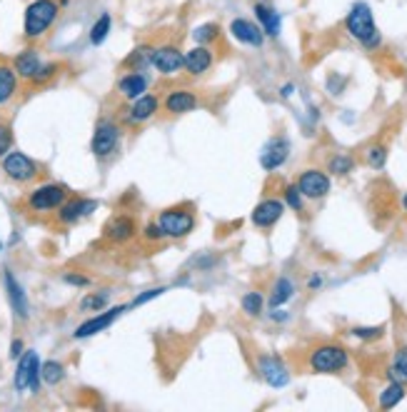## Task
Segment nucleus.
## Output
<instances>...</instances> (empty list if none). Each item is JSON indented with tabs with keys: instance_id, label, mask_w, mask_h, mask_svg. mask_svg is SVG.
Masks as SVG:
<instances>
[{
	"instance_id": "1",
	"label": "nucleus",
	"mask_w": 407,
	"mask_h": 412,
	"mask_svg": "<svg viewBox=\"0 0 407 412\" xmlns=\"http://www.w3.org/2000/svg\"><path fill=\"white\" fill-rule=\"evenodd\" d=\"M58 13H61V3L58 0H33L28 8H25V15H23V33L28 40H38L48 33L53 23L58 20Z\"/></svg>"
},
{
	"instance_id": "2",
	"label": "nucleus",
	"mask_w": 407,
	"mask_h": 412,
	"mask_svg": "<svg viewBox=\"0 0 407 412\" xmlns=\"http://www.w3.org/2000/svg\"><path fill=\"white\" fill-rule=\"evenodd\" d=\"M345 27L352 38L370 50L377 48L380 40H382L368 3H355V6L350 8V13H347V18H345Z\"/></svg>"
},
{
	"instance_id": "3",
	"label": "nucleus",
	"mask_w": 407,
	"mask_h": 412,
	"mask_svg": "<svg viewBox=\"0 0 407 412\" xmlns=\"http://www.w3.org/2000/svg\"><path fill=\"white\" fill-rule=\"evenodd\" d=\"M350 355L337 342H323L308 352V368L318 375H337L347 368Z\"/></svg>"
},
{
	"instance_id": "4",
	"label": "nucleus",
	"mask_w": 407,
	"mask_h": 412,
	"mask_svg": "<svg viewBox=\"0 0 407 412\" xmlns=\"http://www.w3.org/2000/svg\"><path fill=\"white\" fill-rule=\"evenodd\" d=\"M158 225L165 237L182 240V237L190 235L195 227V205L180 203V205H175V208H165L160 213Z\"/></svg>"
},
{
	"instance_id": "5",
	"label": "nucleus",
	"mask_w": 407,
	"mask_h": 412,
	"mask_svg": "<svg viewBox=\"0 0 407 412\" xmlns=\"http://www.w3.org/2000/svg\"><path fill=\"white\" fill-rule=\"evenodd\" d=\"M68 198H70V190L65 185H61V182H45V185H38L30 192L25 205H28L30 213H53Z\"/></svg>"
},
{
	"instance_id": "6",
	"label": "nucleus",
	"mask_w": 407,
	"mask_h": 412,
	"mask_svg": "<svg viewBox=\"0 0 407 412\" xmlns=\"http://www.w3.org/2000/svg\"><path fill=\"white\" fill-rule=\"evenodd\" d=\"M3 173H6L8 180L18 182V185H28V182L40 177V165L35 163L33 158H28L25 153L11 150V153L3 158Z\"/></svg>"
},
{
	"instance_id": "7",
	"label": "nucleus",
	"mask_w": 407,
	"mask_h": 412,
	"mask_svg": "<svg viewBox=\"0 0 407 412\" xmlns=\"http://www.w3.org/2000/svg\"><path fill=\"white\" fill-rule=\"evenodd\" d=\"M15 390L18 392H25V390H33L38 392L40 387V360H38V352L35 350H25L20 355V363H18L15 370Z\"/></svg>"
},
{
	"instance_id": "8",
	"label": "nucleus",
	"mask_w": 407,
	"mask_h": 412,
	"mask_svg": "<svg viewBox=\"0 0 407 412\" xmlns=\"http://www.w3.org/2000/svg\"><path fill=\"white\" fill-rule=\"evenodd\" d=\"M118 143H120V125L113 120H100L98 125H95L93 143H90L95 158H108V155H113L118 150Z\"/></svg>"
},
{
	"instance_id": "9",
	"label": "nucleus",
	"mask_w": 407,
	"mask_h": 412,
	"mask_svg": "<svg viewBox=\"0 0 407 412\" xmlns=\"http://www.w3.org/2000/svg\"><path fill=\"white\" fill-rule=\"evenodd\" d=\"M160 108V98L155 93H145L140 95V98L130 100V105H127V110L123 113V123L130 127L135 125H143V123L153 120V116L158 113Z\"/></svg>"
},
{
	"instance_id": "10",
	"label": "nucleus",
	"mask_w": 407,
	"mask_h": 412,
	"mask_svg": "<svg viewBox=\"0 0 407 412\" xmlns=\"http://www.w3.org/2000/svg\"><path fill=\"white\" fill-rule=\"evenodd\" d=\"M182 63H185V53H182L177 45L165 43V45H160V48H153L150 65H153L160 75H175L177 70H182Z\"/></svg>"
},
{
	"instance_id": "11",
	"label": "nucleus",
	"mask_w": 407,
	"mask_h": 412,
	"mask_svg": "<svg viewBox=\"0 0 407 412\" xmlns=\"http://www.w3.org/2000/svg\"><path fill=\"white\" fill-rule=\"evenodd\" d=\"M295 185H297V190L303 192V198L320 200L330 192V177H327V173L318 170V168H308V170L300 173Z\"/></svg>"
},
{
	"instance_id": "12",
	"label": "nucleus",
	"mask_w": 407,
	"mask_h": 412,
	"mask_svg": "<svg viewBox=\"0 0 407 412\" xmlns=\"http://www.w3.org/2000/svg\"><path fill=\"white\" fill-rule=\"evenodd\" d=\"M135 235H138V223L132 215H113L103 227V237L108 242H115V245L130 242Z\"/></svg>"
},
{
	"instance_id": "13",
	"label": "nucleus",
	"mask_w": 407,
	"mask_h": 412,
	"mask_svg": "<svg viewBox=\"0 0 407 412\" xmlns=\"http://www.w3.org/2000/svg\"><path fill=\"white\" fill-rule=\"evenodd\" d=\"M160 105H163V110L170 113V116H182V113H193V110L200 105V98H198V93H193V90L175 88V90H168L165 98L160 100Z\"/></svg>"
},
{
	"instance_id": "14",
	"label": "nucleus",
	"mask_w": 407,
	"mask_h": 412,
	"mask_svg": "<svg viewBox=\"0 0 407 412\" xmlns=\"http://www.w3.org/2000/svg\"><path fill=\"white\" fill-rule=\"evenodd\" d=\"M130 308V305H118V308H113V310H105V313H98L95 318H90V320H85L80 327L73 332V335L77 337V340H85V337H93V335H98V332H103L105 327H111L113 323H115L118 318H120L125 310Z\"/></svg>"
},
{
	"instance_id": "15",
	"label": "nucleus",
	"mask_w": 407,
	"mask_h": 412,
	"mask_svg": "<svg viewBox=\"0 0 407 412\" xmlns=\"http://www.w3.org/2000/svg\"><path fill=\"white\" fill-rule=\"evenodd\" d=\"M98 208V203L95 200H88V198H68L65 203L58 208L56 213V220L61 223V225H73V223H77V220H83L85 215H90L93 210Z\"/></svg>"
},
{
	"instance_id": "16",
	"label": "nucleus",
	"mask_w": 407,
	"mask_h": 412,
	"mask_svg": "<svg viewBox=\"0 0 407 412\" xmlns=\"http://www.w3.org/2000/svg\"><path fill=\"white\" fill-rule=\"evenodd\" d=\"M258 370L263 375V380L270 387H285L290 382V373H287L285 363L275 355H263L258 360Z\"/></svg>"
},
{
	"instance_id": "17",
	"label": "nucleus",
	"mask_w": 407,
	"mask_h": 412,
	"mask_svg": "<svg viewBox=\"0 0 407 412\" xmlns=\"http://www.w3.org/2000/svg\"><path fill=\"white\" fill-rule=\"evenodd\" d=\"M3 282H6V292H8V300H11L13 313H15L20 320H28V318H30V302H28V295H25L23 285L15 280V275H13L11 270H3Z\"/></svg>"
},
{
	"instance_id": "18",
	"label": "nucleus",
	"mask_w": 407,
	"mask_h": 412,
	"mask_svg": "<svg viewBox=\"0 0 407 412\" xmlns=\"http://www.w3.org/2000/svg\"><path fill=\"white\" fill-rule=\"evenodd\" d=\"M150 88V77L143 70H127L125 75L118 80V93L125 100H135L140 95H145Z\"/></svg>"
},
{
	"instance_id": "19",
	"label": "nucleus",
	"mask_w": 407,
	"mask_h": 412,
	"mask_svg": "<svg viewBox=\"0 0 407 412\" xmlns=\"http://www.w3.org/2000/svg\"><path fill=\"white\" fill-rule=\"evenodd\" d=\"M282 213H285V203H282V200H275V198H268V200H263V203L255 205L253 225L255 227H273L277 220L282 218Z\"/></svg>"
},
{
	"instance_id": "20",
	"label": "nucleus",
	"mask_w": 407,
	"mask_h": 412,
	"mask_svg": "<svg viewBox=\"0 0 407 412\" xmlns=\"http://www.w3.org/2000/svg\"><path fill=\"white\" fill-rule=\"evenodd\" d=\"M287 155H290V143H287L285 137H273L263 148V153H260V165H263L265 170H277L287 160Z\"/></svg>"
},
{
	"instance_id": "21",
	"label": "nucleus",
	"mask_w": 407,
	"mask_h": 412,
	"mask_svg": "<svg viewBox=\"0 0 407 412\" xmlns=\"http://www.w3.org/2000/svg\"><path fill=\"white\" fill-rule=\"evenodd\" d=\"M187 73L193 77L205 75L213 68V50L208 45H195V48L185 50V63H182Z\"/></svg>"
},
{
	"instance_id": "22",
	"label": "nucleus",
	"mask_w": 407,
	"mask_h": 412,
	"mask_svg": "<svg viewBox=\"0 0 407 412\" xmlns=\"http://www.w3.org/2000/svg\"><path fill=\"white\" fill-rule=\"evenodd\" d=\"M230 33L235 40H240V43H245V45H255V48H260L265 38L263 30H260L255 23L245 20V18H235V20L230 23Z\"/></svg>"
},
{
	"instance_id": "23",
	"label": "nucleus",
	"mask_w": 407,
	"mask_h": 412,
	"mask_svg": "<svg viewBox=\"0 0 407 412\" xmlns=\"http://www.w3.org/2000/svg\"><path fill=\"white\" fill-rule=\"evenodd\" d=\"M43 65V61H40V53L35 48H25L20 50V53L15 55V61H13V68H15L18 77H23V80H28L38 73V68Z\"/></svg>"
},
{
	"instance_id": "24",
	"label": "nucleus",
	"mask_w": 407,
	"mask_h": 412,
	"mask_svg": "<svg viewBox=\"0 0 407 412\" xmlns=\"http://www.w3.org/2000/svg\"><path fill=\"white\" fill-rule=\"evenodd\" d=\"M18 93V73L11 63L0 61V105L11 103Z\"/></svg>"
},
{
	"instance_id": "25",
	"label": "nucleus",
	"mask_w": 407,
	"mask_h": 412,
	"mask_svg": "<svg viewBox=\"0 0 407 412\" xmlns=\"http://www.w3.org/2000/svg\"><path fill=\"white\" fill-rule=\"evenodd\" d=\"M255 15H258V20L263 23V33L265 35H280V15H277L275 11L270 6H265V3H258L255 6Z\"/></svg>"
},
{
	"instance_id": "26",
	"label": "nucleus",
	"mask_w": 407,
	"mask_h": 412,
	"mask_svg": "<svg viewBox=\"0 0 407 412\" xmlns=\"http://www.w3.org/2000/svg\"><path fill=\"white\" fill-rule=\"evenodd\" d=\"M292 295H295V285H292V280H287V277H277L273 290H270V308H280V305H285L287 300H292Z\"/></svg>"
},
{
	"instance_id": "27",
	"label": "nucleus",
	"mask_w": 407,
	"mask_h": 412,
	"mask_svg": "<svg viewBox=\"0 0 407 412\" xmlns=\"http://www.w3.org/2000/svg\"><path fill=\"white\" fill-rule=\"evenodd\" d=\"M387 377H390L392 382L407 385V345L397 347L395 357H392V365L387 368Z\"/></svg>"
},
{
	"instance_id": "28",
	"label": "nucleus",
	"mask_w": 407,
	"mask_h": 412,
	"mask_svg": "<svg viewBox=\"0 0 407 412\" xmlns=\"http://www.w3.org/2000/svg\"><path fill=\"white\" fill-rule=\"evenodd\" d=\"M150 58H153V45H140V48H135L127 55L123 68H127V70H145L150 65Z\"/></svg>"
},
{
	"instance_id": "29",
	"label": "nucleus",
	"mask_w": 407,
	"mask_h": 412,
	"mask_svg": "<svg viewBox=\"0 0 407 412\" xmlns=\"http://www.w3.org/2000/svg\"><path fill=\"white\" fill-rule=\"evenodd\" d=\"M402 397H405V385L392 382V380H390V385H387L385 390L380 392V402H377V407H380V410H392V407H395V405H400Z\"/></svg>"
},
{
	"instance_id": "30",
	"label": "nucleus",
	"mask_w": 407,
	"mask_h": 412,
	"mask_svg": "<svg viewBox=\"0 0 407 412\" xmlns=\"http://www.w3.org/2000/svg\"><path fill=\"white\" fill-rule=\"evenodd\" d=\"M40 380L45 385H61L65 380V365L58 363V360H48V363L40 365Z\"/></svg>"
},
{
	"instance_id": "31",
	"label": "nucleus",
	"mask_w": 407,
	"mask_h": 412,
	"mask_svg": "<svg viewBox=\"0 0 407 412\" xmlns=\"http://www.w3.org/2000/svg\"><path fill=\"white\" fill-rule=\"evenodd\" d=\"M111 27H113L111 13H103V15H100L98 20L93 23V27H90V43H93V45H103L105 38H108V33H111Z\"/></svg>"
},
{
	"instance_id": "32",
	"label": "nucleus",
	"mask_w": 407,
	"mask_h": 412,
	"mask_svg": "<svg viewBox=\"0 0 407 412\" xmlns=\"http://www.w3.org/2000/svg\"><path fill=\"white\" fill-rule=\"evenodd\" d=\"M218 38H220V25L218 23H205V25L193 30V40L198 45H213Z\"/></svg>"
},
{
	"instance_id": "33",
	"label": "nucleus",
	"mask_w": 407,
	"mask_h": 412,
	"mask_svg": "<svg viewBox=\"0 0 407 412\" xmlns=\"http://www.w3.org/2000/svg\"><path fill=\"white\" fill-rule=\"evenodd\" d=\"M108 300H111V292L108 290L90 292V295H85L83 302H80V310H83V313H100V310L108 305Z\"/></svg>"
},
{
	"instance_id": "34",
	"label": "nucleus",
	"mask_w": 407,
	"mask_h": 412,
	"mask_svg": "<svg viewBox=\"0 0 407 412\" xmlns=\"http://www.w3.org/2000/svg\"><path fill=\"white\" fill-rule=\"evenodd\" d=\"M352 168H355V160L345 153H337L327 160V170H330L332 175H347V173H352Z\"/></svg>"
},
{
	"instance_id": "35",
	"label": "nucleus",
	"mask_w": 407,
	"mask_h": 412,
	"mask_svg": "<svg viewBox=\"0 0 407 412\" xmlns=\"http://www.w3.org/2000/svg\"><path fill=\"white\" fill-rule=\"evenodd\" d=\"M365 163L372 168V170H382L387 163V148L385 145H370L368 153H365Z\"/></svg>"
},
{
	"instance_id": "36",
	"label": "nucleus",
	"mask_w": 407,
	"mask_h": 412,
	"mask_svg": "<svg viewBox=\"0 0 407 412\" xmlns=\"http://www.w3.org/2000/svg\"><path fill=\"white\" fill-rule=\"evenodd\" d=\"M240 305H242V313H245V315H250V318H258V315L263 313L265 300H263V295H260V292H245Z\"/></svg>"
},
{
	"instance_id": "37",
	"label": "nucleus",
	"mask_w": 407,
	"mask_h": 412,
	"mask_svg": "<svg viewBox=\"0 0 407 412\" xmlns=\"http://www.w3.org/2000/svg\"><path fill=\"white\" fill-rule=\"evenodd\" d=\"M58 70H61L58 63H43V65L38 68V73L30 77V82H33V85H45V82H50L58 75Z\"/></svg>"
},
{
	"instance_id": "38",
	"label": "nucleus",
	"mask_w": 407,
	"mask_h": 412,
	"mask_svg": "<svg viewBox=\"0 0 407 412\" xmlns=\"http://www.w3.org/2000/svg\"><path fill=\"white\" fill-rule=\"evenodd\" d=\"M13 150V127L0 120V160Z\"/></svg>"
},
{
	"instance_id": "39",
	"label": "nucleus",
	"mask_w": 407,
	"mask_h": 412,
	"mask_svg": "<svg viewBox=\"0 0 407 412\" xmlns=\"http://www.w3.org/2000/svg\"><path fill=\"white\" fill-rule=\"evenodd\" d=\"M285 203L290 205L295 213H303L305 203H303V192L297 190V185H287L285 187Z\"/></svg>"
},
{
	"instance_id": "40",
	"label": "nucleus",
	"mask_w": 407,
	"mask_h": 412,
	"mask_svg": "<svg viewBox=\"0 0 407 412\" xmlns=\"http://www.w3.org/2000/svg\"><path fill=\"white\" fill-rule=\"evenodd\" d=\"M382 332H385L382 325H377V327H352V335L360 337V340H377V337H382Z\"/></svg>"
},
{
	"instance_id": "41",
	"label": "nucleus",
	"mask_w": 407,
	"mask_h": 412,
	"mask_svg": "<svg viewBox=\"0 0 407 412\" xmlns=\"http://www.w3.org/2000/svg\"><path fill=\"white\" fill-rule=\"evenodd\" d=\"M143 237H145V242H153V245H158L160 240H165V235H163L158 223H148L143 230Z\"/></svg>"
},
{
	"instance_id": "42",
	"label": "nucleus",
	"mask_w": 407,
	"mask_h": 412,
	"mask_svg": "<svg viewBox=\"0 0 407 412\" xmlns=\"http://www.w3.org/2000/svg\"><path fill=\"white\" fill-rule=\"evenodd\" d=\"M165 292V287H153V290H145L143 295H138L135 300L130 302V308H138V305H145V302H150V300H155V297H160Z\"/></svg>"
},
{
	"instance_id": "43",
	"label": "nucleus",
	"mask_w": 407,
	"mask_h": 412,
	"mask_svg": "<svg viewBox=\"0 0 407 412\" xmlns=\"http://www.w3.org/2000/svg\"><path fill=\"white\" fill-rule=\"evenodd\" d=\"M63 280H65L68 285H75V287H88L90 285V277H85V275H77V273H65V275H63Z\"/></svg>"
},
{
	"instance_id": "44",
	"label": "nucleus",
	"mask_w": 407,
	"mask_h": 412,
	"mask_svg": "<svg viewBox=\"0 0 407 412\" xmlns=\"http://www.w3.org/2000/svg\"><path fill=\"white\" fill-rule=\"evenodd\" d=\"M20 355H23V340H13V345H11V357H18V360H20Z\"/></svg>"
},
{
	"instance_id": "45",
	"label": "nucleus",
	"mask_w": 407,
	"mask_h": 412,
	"mask_svg": "<svg viewBox=\"0 0 407 412\" xmlns=\"http://www.w3.org/2000/svg\"><path fill=\"white\" fill-rule=\"evenodd\" d=\"M320 285H323V277H320V275H313V277L308 280V287H310V290H318Z\"/></svg>"
},
{
	"instance_id": "46",
	"label": "nucleus",
	"mask_w": 407,
	"mask_h": 412,
	"mask_svg": "<svg viewBox=\"0 0 407 412\" xmlns=\"http://www.w3.org/2000/svg\"><path fill=\"white\" fill-rule=\"evenodd\" d=\"M280 93H282V98H290V95L295 93V85H282Z\"/></svg>"
},
{
	"instance_id": "47",
	"label": "nucleus",
	"mask_w": 407,
	"mask_h": 412,
	"mask_svg": "<svg viewBox=\"0 0 407 412\" xmlns=\"http://www.w3.org/2000/svg\"><path fill=\"white\" fill-rule=\"evenodd\" d=\"M273 318H275V320H285V318H287V315H285V313H282V310H275V313H273Z\"/></svg>"
},
{
	"instance_id": "48",
	"label": "nucleus",
	"mask_w": 407,
	"mask_h": 412,
	"mask_svg": "<svg viewBox=\"0 0 407 412\" xmlns=\"http://www.w3.org/2000/svg\"><path fill=\"white\" fill-rule=\"evenodd\" d=\"M402 208H405V213H407V192H405V198H402Z\"/></svg>"
},
{
	"instance_id": "49",
	"label": "nucleus",
	"mask_w": 407,
	"mask_h": 412,
	"mask_svg": "<svg viewBox=\"0 0 407 412\" xmlns=\"http://www.w3.org/2000/svg\"><path fill=\"white\" fill-rule=\"evenodd\" d=\"M0 250H3V242H0Z\"/></svg>"
}]
</instances>
